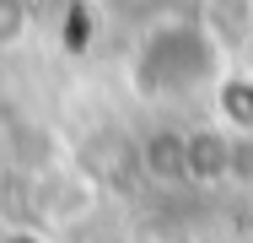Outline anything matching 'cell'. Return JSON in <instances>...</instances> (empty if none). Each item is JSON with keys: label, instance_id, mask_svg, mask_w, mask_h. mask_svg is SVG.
Listing matches in <instances>:
<instances>
[{"label": "cell", "instance_id": "6da1fadb", "mask_svg": "<svg viewBox=\"0 0 253 243\" xmlns=\"http://www.w3.org/2000/svg\"><path fill=\"white\" fill-rule=\"evenodd\" d=\"M183 179L189 184L232 179V130H189L183 135Z\"/></svg>", "mask_w": 253, "mask_h": 243}, {"label": "cell", "instance_id": "7a4b0ae2", "mask_svg": "<svg viewBox=\"0 0 253 243\" xmlns=\"http://www.w3.org/2000/svg\"><path fill=\"white\" fill-rule=\"evenodd\" d=\"M215 97H221V130L232 135H253V76H221L215 81Z\"/></svg>", "mask_w": 253, "mask_h": 243}, {"label": "cell", "instance_id": "3957f363", "mask_svg": "<svg viewBox=\"0 0 253 243\" xmlns=\"http://www.w3.org/2000/svg\"><path fill=\"white\" fill-rule=\"evenodd\" d=\"M27 33V0H0V49L22 44Z\"/></svg>", "mask_w": 253, "mask_h": 243}]
</instances>
